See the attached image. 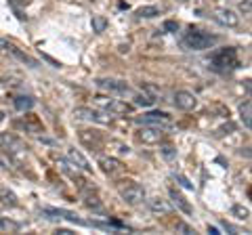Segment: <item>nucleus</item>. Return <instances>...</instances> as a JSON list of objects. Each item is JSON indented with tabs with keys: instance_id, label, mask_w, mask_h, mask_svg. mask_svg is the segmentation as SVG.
<instances>
[{
	"instance_id": "nucleus-1",
	"label": "nucleus",
	"mask_w": 252,
	"mask_h": 235,
	"mask_svg": "<svg viewBox=\"0 0 252 235\" xmlns=\"http://www.w3.org/2000/svg\"><path fill=\"white\" fill-rule=\"evenodd\" d=\"M217 40L219 38L208 34V32L189 28L185 32V36L181 38V44H183V49H187V51H206V49H210L212 44H217Z\"/></svg>"
},
{
	"instance_id": "nucleus-2",
	"label": "nucleus",
	"mask_w": 252,
	"mask_h": 235,
	"mask_svg": "<svg viewBox=\"0 0 252 235\" xmlns=\"http://www.w3.org/2000/svg\"><path fill=\"white\" fill-rule=\"evenodd\" d=\"M210 63H212V69H217V72H220V74L233 72V69L240 67L238 51H235L233 46H227V49H219V51L212 53Z\"/></svg>"
},
{
	"instance_id": "nucleus-3",
	"label": "nucleus",
	"mask_w": 252,
	"mask_h": 235,
	"mask_svg": "<svg viewBox=\"0 0 252 235\" xmlns=\"http://www.w3.org/2000/svg\"><path fill=\"white\" fill-rule=\"evenodd\" d=\"M116 189L128 206H139V204L145 202V189L135 181H118Z\"/></svg>"
},
{
	"instance_id": "nucleus-4",
	"label": "nucleus",
	"mask_w": 252,
	"mask_h": 235,
	"mask_svg": "<svg viewBox=\"0 0 252 235\" xmlns=\"http://www.w3.org/2000/svg\"><path fill=\"white\" fill-rule=\"evenodd\" d=\"M74 118L76 120L97 122V124H112V120H114V116L109 112H97V109H91V107H76Z\"/></svg>"
},
{
	"instance_id": "nucleus-5",
	"label": "nucleus",
	"mask_w": 252,
	"mask_h": 235,
	"mask_svg": "<svg viewBox=\"0 0 252 235\" xmlns=\"http://www.w3.org/2000/svg\"><path fill=\"white\" fill-rule=\"evenodd\" d=\"M139 124H147V126H160V128H170L172 126V116H168L166 112H160V109H156V112H147L143 116L137 118Z\"/></svg>"
},
{
	"instance_id": "nucleus-6",
	"label": "nucleus",
	"mask_w": 252,
	"mask_h": 235,
	"mask_svg": "<svg viewBox=\"0 0 252 235\" xmlns=\"http://www.w3.org/2000/svg\"><path fill=\"white\" fill-rule=\"evenodd\" d=\"M166 128H160V126H147V124H143V128L139 130V141L145 145H158L162 143L164 139H166V132H164Z\"/></svg>"
},
{
	"instance_id": "nucleus-7",
	"label": "nucleus",
	"mask_w": 252,
	"mask_h": 235,
	"mask_svg": "<svg viewBox=\"0 0 252 235\" xmlns=\"http://www.w3.org/2000/svg\"><path fill=\"white\" fill-rule=\"evenodd\" d=\"M97 86L101 90L109 92V95H130V86L122 82V80H112V78H99L97 80Z\"/></svg>"
},
{
	"instance_id": "nucleus-8",
	"label": "nucleus",
	"mask_w": 252,
	"mask_h": 235,
	"mask_svg": "<svg viewBox=\"0 0 252 235\" xmlns=\"http://www.w3.org/2000/svg\"><path fill=\"white\" fill-rule=\"evenodd\" d=\"M175 105L183 112H193L198 107V97L189 90H177L175 92Z\"/></svg>"
},
{
	"instance_id": "nucleus-9",
	"label": "nucleus",
	"mask_w": 252,
	"mask_h": 235,
	"mask_svg": "<svg viewBox=\"0 0 252 235\" xmlns=\"http://www.w3.org/2000/svg\"><path fill=\"white\" fill-rule=\"evenodd\" d=\"M67 160L72 162V166H76L78 170H82V172H93V166H91V162L84 158V153L82 151H78L76 147H69L67 149Z\"/></svg>"
},
{
	"instance_id": "nucleus-10",
	"label": "nucleus",
	"mask_w": 252,
	"mask_h": 235,
	"mask_svg": "<svg viewBox=\"0 0 252 235\" xmlns=\"http://www.w3.org/2000/svg\"><path fill=\"white\" fill-rule=\"evenodd\" d=\"M215 19L225 28H238L240 26V15H235L231 9H217Z\"/></svg>"
},
{
	"instance_id": "nucleus-11",
	"label": "nucleus",
	"mask_w": 252,
	"mask_h": 235,
	"mask_svg": "<svg viewBox=\"0 0 252 235\" xmlns=\"http://www.w3.org/2000/svg\"><path fill=\"white\" fill-rule=\"evenodd\" d=\"M78 137H80L82 143L86 147H91V149H99L101 143H103V137H101V132H97V130H80Z\"/></svg>"
},
{
	"instance_id": "nucleus-12",
	"label": "nucleus",
	"mask_w": 252,
	"mask_h": 235,
	"mask_svg": "<svg viewBox=\"0 0 252 235\" xmlns=\"http://www.w3.org/2000/svg\"><path fill=\"white\" fill-rule=\"evenodd\" d=\"M170 200H172V204H175V206L181 210V212H185V214H191V212H193L191 204H189L177 189H170Z\"/></svg>"
},
{
	"instance_id": "nucleus-13",
	"label": "nucleus",
	"mask_w": 252,
	"mask_h": 235,
	"mask_svg": "<svg viewBox=\"0 0 252 235\" xmlns=\"http://www.w3.org/2000/svg\"><path fill=\"white\" fill-rule=\"evenodd\" d=\"M147 204H149V208H152V212H156V214H168L172 210L170 204L166 200H162V198H152Z\"/></svg>"
},
{
	"instance_id": "nucleus-14",
	"label": "nucleus",
	"mask_w": 252,
	"mask_h": 235,
	"mask_svg": "<svg viewBox=\"0 0 252 235\" xmlns=\"http://www.w3.org/2000/svg\"><path fill=\"white\" fill-rule=\"evenodd\" d=\"M99 166H101V170L105 172V175H114V172H118V170H122V164L118 162L116 158H99Z\"/></svg>"
},
{
	"instance_id": "nucleus-15",
	"label": "nucleus",
	"mask_w": 252,
	"mask_h": 235,
	"mask_svg": "<svg viewBox=\"0 0 252 235\" xmlns=\"http://www.w3.org/2000/svg\"><path fill=\"white\" fill-rule=\"evenodd\" d=\"M9 53L13 55V57H17L21 63H26V65H30V67H38L40 63H38V59H34V57H30L28 53H23V51H19V49H15V46L11 44V49H9Z\"/></svg>"
},
{
	"instance_id": "nucleus-16",
	"label": "nucleus",
	"mask_w": 252,
	"mask_h": 235,
	"mask_svg": "<svg viewBox=\"0 0 252 235\" xmlns=\"http://www.w3.org/2000/svg\"><path fill=\"white\" fill-rule=\"evenodd\" d=\"M240 118H242L244 126L250 130L252 128V103L250 101H244V103L240 105Z\"/></svg>"
},
{
	"instance_id": "nucleus-17",
	"label": "nucleus",
	"mask_w": 252,
	"mask_h": 235,
	"mask_svg": "<svg viewBox=\"0 0 252 235\" xmlns=\"http://www.w3.org/2000/svg\"><path fill=\"white\" fill-rule=\"evenodd\" d=\"M107 112L109 114H130L132 107L128 103H124V101H118V99H112L107 105Z\"/></svg>"
},
{
	"instance_id": "nucleus-18",
	"label": "nucleus",
	"mask_w": 252,
	"mask_h": 235,
	"mask_svg": "<svg viewBox=\"0 0 252 235\" xmlns=\"http://www.w3.org/2000/svg\"><path fill=\"white\" fill-rule=\"evenodd\" d=\"M13 103H15V109H17V112L26 114V112H30V109L34 107V99L28 97V95H19V97H15Z\"/></svg>"
},
{
	"instance_id": "nucleus-19",
	"label": "nucleus",
	"mask_w": 252,
	"mask_h": 235,
	"mask_svg": "<svg viewBox=\"0 0 252 235\" xmlns=\"http://www.w3.org/2000/svg\"><path fill=\"white\" fill-rule=\"evenodd\" d=\"M23 126H26V130H30V132H44L42 122L38 120L36 116H26L23 118Z\"/></svg>"
},
{
	"instance_id": "nucleus-20",
	"label": "nucleus",
	"mask_w": 252,
	"mask_h": 235,
	"mask_svg": "<svg viewBox=\"0 0 252 235\" xmlns=\"http://www.w3.org/2000/svg\"><path fill=\"white\" fill-rule=\"evenodd\" d=\"M139 17H145V19H152V17H158L160 15V6L156 4H147V6H141V9L137 11Z\"/></svg>"
},
{
	"instance_id": "nucleus-21",
	"label": "nucleus",
	"mask_w": 252,
	"mask_h": 235,
	"mask_svg": "<svg viewBox=\"0 0 252 235\" xmlns=\"http://www.w3.org/2000/svg\"><path fill=\"white\" fill-rule=\"evenodd\" d=\"M105 29H107V19L103 15H93V32L103 34Z\"/></svg>"
},
{
	"instance_id": "nucleus-22",
	"label": "nucleus",
	"mask_w": 252,
	"mask_h": 235,
	"mask_svg": "<svg viewBox=\"0 0 252 235\" xmlns=\"http://www.w3.org/2000/svg\"><path fill=\"white\" fill-rule=\"evenodd\" d=\"M0 229H2V231H9V233H17V231L21 229V223L11 221V218H0Z\"/></svg>"
},
{
	"instance_id": "nucleus-23",
	"label": "nucleus",
	"mask_w": 252,
	"mask_h": 235,
	"mask_svg": "<svg viewBox=\"0 0 252 235\" xmlns=\"http://www.w3.org/2000/svg\"><path fill=\"white\" fill-rule=\"evenodd\" d=\"M0 204H2V206H11V208H15L19 202H17V198H15V193L2 189V191H0Z\"/></svg>"
},
{
	"instance_id": "nucleus-24",
	"label": "nucleus",
	"mask_w": 252,
	"mask_h": 235,
	"mask_svg": "<svg viewBox=\"0 0 252 235\" xmlns=\"http://www.w3.org/2000/svg\"><path fill=\"white\" fill-rule=\"evenodd\" d=\"M132 99H135V105H139V107H152L154 101H156L154 97H149L147 92H137Z\"/></svg>"
},
{
	"instance_id": "nucleus-25",
	"label": "nucleus",
	"mask_w": 252,
	"mask_h": 235,
	"mask_svg": "<svg viewBox=\"0 0 252 235\" xmlns=\"http://www.w3.org/2000/svg\"><path fill=\"white\" fill-rule=\"evenodd\" d=\"M231 214L238 218V221H246V218L250 216V210L244 208V206H240V204H235V206L231 208Z\"/></svg>"
},
{
	"instance_id": "nucleus-26",
	"label": "nucleus",
	"mask_w": 252,
	"mask_h": 235,
	"mask_svg": "<svg viewBox=\"0 0 252 235\" xmlns=\"http://www.w3.org/2000/svg\"><path fill=\"white\" fill-rule=\"evenodd\" d=\"M160 151H162V155H164V158H166L168 162L177 160V149H175V145H170V143H164Z\"/></svg>"
},
{
	"instance_id": "nucleus-27",
	"label": "nucleus",
	"mask_w": 252,
	"mask_h": 235,
	"mask_svg": "<svg viewBox=\"0 0 252 235\" xmlns=\"http://www.w3.org/2000/svg\"><path fill=\"white\" fill-rule=\"evenodd\" d=\"M84 204H86L89 208H93V210H103V204H101L97 198H94V195H89V198L84 200Z\"/></svg>"
},
{
	"instance_id": "nucleus-28",
	"label": "nucleus",
	"mask_w": 252,
	"mask_h": 235,
	"mask_svg": "<svg viewBox=\"0 0 252 235\" xmlns=\"http://www.w3.org/2000/svg\"><path fill=\"white\" fill-rule=\"evenodd\" d=\"M240 11L246 15V17H248V15H252V0H242V2H240Z\"/></svg>"
},
{
	"instance_id": "nucleus-29",
	"label": "nucleus",
	"mask_w": 252,
	"mask_h": 235,
	"mask_svg": "<svg viewBox=\"0 0 252 235\" xmlns=\"http://www.w3.org/2000/svg\"><path fill=\"white\" fill-rule=\"evenodd\" d=\"M175 178H177V181H179L181 185H183V187H185V189H193V185H191V183H189V181H187V178H185L183 175H175Z\"/></svg>"
},
{
	"instance_id": "nucleus-30",
	"label": "nucleus",
	"mask_w": 252,
	"mask_h": 235,
	"mask_svg": "<svg viewBox=\"0 0 252 235\" xmlns=\"http://www.w3.org/2000/svg\"><path fill=\"white\" fill-rule=\"evenodd\" d=\"M164 29H166V32H177L179 23L177 21H166V23H164Z\"/></svg>"
},
{
	"instance_id": "nucleus-31",
	"label": "nucleus",
	"mask_w": 252,
	"mask_h": 235,
	"mask_svg": "<svg viewBox=\"0 0 252 235\" xmlns=\"http://www.w3.org/2000/svg\"><path fill=\"white\" fill-rule=\"evenodd\" d=\"M9 49H11V44H9V42L0 40V55H2V53H9Z\"/></svg>"
},
{
	"instance_id": "nucleus-32",
	"label": "nucleus",
	"mask_w": 252,
	"mask_h": 235,
	"mask_svg": "<svg viewBox=\"0 0 252 235\" xmlns=\"http://www.w3.org/2000/svg\"><path fill=\"white\" fill-rule=\"evenodd\" d=\"M57 233H61V235H72V231H69V229H57Z\"/></svg>"
},
{
	"instance_id": "nucleus-33",
	"label": "nucleus",
	"mask_w": 252,
	"mask_h": 235,
	"mask_svg": "<svg viewBox=\"0 0 252 235\" xmlns=\"http://www.w3.org/2000/svg\"><path fill=\"white\" fill-rule=\"evenodd\" d=\"M208 233H215V235H219V229H217V227H210V225H208Z\"/></svg>"
},
{
	"instance_id": "nucleus-34",
	"label": "nucleus",
	"mask_w": 252,
	"mask_h": 235,
	"mask_svg": "<svg viewBox=\"0 0 252 235\" xmlns=\"http://www.w3.org/2000/svg\"><path fill=\"white\" fill-rule=\"evenodd\" d=\"M0 168H2V170L9 168V166H6V164H4V160H2V158H0Z\"/></svg>"
}]
</instances>
